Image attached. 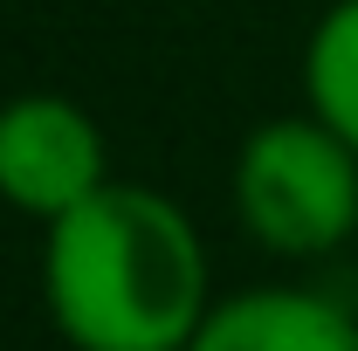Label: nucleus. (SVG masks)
I'll return each mask as SVG.
<instances>
[{
	"mask_svg": "<svg viewBox=\"0 0 358 351\" xmlns=\"http://www.w3.org/2000/svg\"><path fill=\"white\" fill-rule=\"evenodd\" d=\"M42 303L69 351H186L214 310L207 241L159 186L110 179L42 227Z\"/></svg>",
	"mask_w": 358,
	"mask_h": 351,
	"instance_id": "obj_1",
	"label": "nucleus"
},
{
	"mask_svg": "<svg viewBox=\"0 0 358 351\" xmlns=\"http://www.w3.org/2000/svg\"><path fill=\"white\" fill-rule=\"evenodd\" d=\"M303 103L358 152V0H331L303 42Z\"/></svg>",
	"mask_w": 358,
	"mask_h": 351,
	"instance_id": "obj_5",
	"label": "nucleus"
},
{
	"mask_svg": "<svg viewBox=\"0 0 358 351\" xmlns=\"http://www.w3.org/2000/svg\"><path fill=\"white\" fill-rule=\"evenodd\" d=\"M96 186H110V145L83 103L28 89L0 103V200L28 220H62Z\"/></svg>",
	"mask_w": 358,
	"mask_h": 351,
	"instance_id": "obj_3",
	"label": "nucleus"
},
{
	"mask_svg": "<svg viewBox=\"0 0 358 351\" xmlns=\"http://www.w3.org/2000/svg\"><path fill=\"white\" fill-rule=\"evenodd\" d=\"M186 351H358V317L331 303L324 289L255 282V289L214 296Z\"/></svg>",
	"mask_w": 358,
	"mask_h": 351,
	"instance_id": "obj_4",
	"label": "nucleus"
},
{
	"mask_svg": "<svg viewBox=\"0 0 358 351\" xmlns=\"http://www.w3.org/2000/svg\"><path fill=\"white\" fill-rule=\"evenodd\" d=\"M234 214L282 262H317L358 234V152L317 110L268 117L234 152Z\"/></svg>",
	"mask_w": 358,
	"mask_h": 351,
	"instance_id": "obj_2",
	"label": "nucleus"
}]
</instances>
